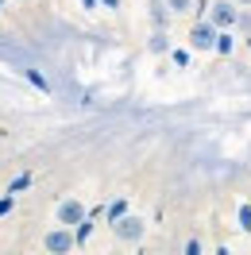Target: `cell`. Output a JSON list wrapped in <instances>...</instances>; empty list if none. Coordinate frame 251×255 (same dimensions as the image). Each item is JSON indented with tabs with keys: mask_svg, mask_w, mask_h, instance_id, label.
Instances as JSON below:
<instances>
[{
	"mask_svg": "<svg viewBox=\"0 0 251 255\" xmlns=\"http://www.w3.org/2000/svg\"><path fill=\"white\" fill-rule=\"evenodd\" d=\"M209 19L217 23L220 31H232L236 19H240V4L236 0H217V4H209Z\"/></svg>",
	"mask_w": 251,
	"mask_h": 255,
	"instance_id": "7a4b0ae2",
	"label": "cell"
},
{
	"mask_svg": "<svg viewBox=\"0 0 251 255\" xmlns=\"http://www.w3.org/2000/svg\"><path fill=\"white\" fill-rule=\"evenodd\" d=\"M236 4H240V8H251V0H236Z\"/></svg>",
	"mask_w": 251,
	"mask_h": 255,
	"instance_id": "9a60e30c",
	"label": "cell"
},
{
	"mask_svg": "<svg viewBox=\"0 0 251 255\" xmlns=\"http://www.w3.org/2000/svg\"><path fill=\"white\" fill-rule=\"evenodd\" d=\"M124 213H127V205H124V201H112V205H109V224H112V221H120Z\"/></svg>",
	"mask_w": 251,
	"mask_h": 255,
	"instance_id": "30bf717a",
	"label": "cell"
},
{
	"mask_svg": "<svg viewBox=\"0 0 251 255\" xmlns=\"http://www.w3.org/2000/svg\"><path fill=\"white\" fill-rule=\"evenodd\" d=\"M143 228L147 224L139 221V217H120V221H112V232H116V240H124V244H135V240H143Z\"/></svg>",
	"mask_w": 251,
	"mask_h": 255,
	"instance_id": "3957f363",
	"label": "cell"
},
{
	"mask_svg": "<svg viewBox=\"0 0 251 255\" xmlns=\"http://www.w3.org/2000/svg\"><path fill=\"white\" fill-rule=\"evenodd\" d=\"M89 232H93V224H89V217H85V221L78 224V232H74V236H78V244H85V240H89Z\"/></svg>",
	"mask_w": 251,
	"mask_h": 255,
	"instance_id": "8fae6325",
	"label": "cell"
},
{
	"mask_svg": "<svg viewBox=\"0 0 251 255\" xmlns=\"http://www.w3.org/2000/svg\"><path fill=\"white\" fill-rule=\"evenodd\" d=\"M170 4H166V0H151V23H155V27H166V23H170Z\"/></svg>",
	"mask_w": 251,
	"mask_h": 255,
	"instance_id": "8992f818",
	"label": "cell"
},
{
	"mask_svg": "<svg viewBox=\"0 0 251 255\" xmlns=\"http://www.w3.org/2000/svg\"><path fill=\"white\" fill-rule=\"evenodd\" d=\"M85 4H89V8H93V4H97V0H85Z\"/></svg>",
	"mask_w": 251,
	"mask_h": 255,
	"instance_id": "2e32d148",
	"label": "cell"
},
{
	"mask_svg": "<svg viewBox=\"0 0 251 255\" xmlns=\"http://www.w3.org/2000/svg\"><path fill=\"white\" fill-rule=\"evenodd\" d=\"M74 244H78V236H74V228H54V232H47V236H43V248H47V252H54V255H62V252H70V248H74Z\"/></svg>",
	"mask_w": 251,
	"mask_h": 255,
	"instance_id": "277c9868",
	"label": "cell"
},
{
	"mask_svg": "<svg viewBox=\"0 0 251 255\" xmlns=\"http://www.w3.org/2000/svg\"><path fill=\"white\" fill-rule=\"evenodd\" d=\"M240 224H244V228H251V209H248V205L240 209Z\"/></svg>",
	"mask_w": 251,
	"mask_h": 255,
	"instance_id": "7c38bea8",
	"label": "cell"
},
{
	"mask_svg": "<svg viewBox=\"0 0 251 255\" xmlns=\"http://www.w3.org/2000/svg\"><path fill=\"white\" fill-rule=\"evenodd\" d=\"M101 4H105V8H120V0H101Z\"/></svg>",
	"mask_w": 251,
	"mask_h": 255,
	"instance_id": "5bb4252c",
	"label": "cell"
},
{
	"mask_svg": "<svg viewBox=\"0 0 251 255\" xmlns=\"http://www.w3.org/2000/svg\"><path fill=\"white\" fill-rule=\"evenodd\" d=\"M217 35H220V27L209 16H201L193 27H189V47L193 50H217Z\"/></svg>",
	"mask_w": 251,
	"mask_h": 255,
	"instance_id": "6da1fadb",
	"label": "cell"
},
{
	"mask_svg": "<svg viewBox=\"0 0 251 255\" xmlns=\"http://www.w3.org/2000/svg\"><path fill=\"white\" fill-rule=\"evenodd\" d=\"M4 213H12V193H8V197H0V217H4Z\"/></svg>",
	"mask_w": 251,
	"mask_h": 255,
	"instance_id": "4fadbf2b",
	"label": "cell"
},
{
	"mask_svg": "<svg viewBox=\"0 0 251 255\" xmlns=\"http://www.w3.org/2000/svg\"><path fill=\"white\" fill-rule=\"evenodd\" d=\"M147 50H151V54H166V50H170V35H166V27H155V35H151Z\"/></svg>",
	"mask_w": 251,
	"mask_h": 255,
	"instance_id": "52a82bcc",
	"label": "cell"
},
{
	"mask_svg": "<svg viewBox=\"0 0 251 255\" xmlns=\"http://www.w3.org/2000/svg\"><path fill=\"white\" fill-rule=\"evenodd\" d=\"M217 50H220V54H232V31H220L217 35Z\"/></svg>",
	"mask_w": 251,
	"mask_h": 255,
	"instance_id": "ba28073f",
	"label": "cell"
},
{
	"mask_svg": "<svg viewBox=\"0 0 251 255\" xmlns=\"http://www.w3.org/2000/svg\"><path fill=\"white\" fill-rule=\"evenodd\" d=\"M166 4H170V12H174V16H182V12H189V8H197L193 0H166Z\"/></svg>",
	"mask_w": 251,
	"mask_h": 255,
	"instance_id": "9c48e42d",
	"label": "cell"
},
{
	"mask_svg": "<svg viewBox=\"0 0 251 255\" xmlns=\"http://www.w3.org/2000/svg\"><path fill=\"white\" fill-rule=\"evenodd\" d=\"M85 217H89V213H85V205H81L78 197H66L62 205H58V224H66V228H74V224H81Z\"/></svg>",
	"mask_w": 251,
	"mask_h": 255,
	"instance_id": "5b68a950",
	"label": "cell"
}]
</instances>
